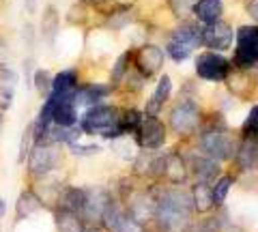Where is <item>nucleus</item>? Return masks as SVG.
I'll return each mask as SVG.
<instances>
[{
  "label": "nucleus",
  "mask_w": 258,
  "mask_h": 232,
  "mask_svg": "<svg viewBox=\"0 0 258 232\" xmlns=\"http://www.w3.org/2000/svg\"><path fill=\"white\" fill-rule=\"evenodd\" d=\"M237 164L241 170H256L258 168V138L245 135V140L237 148Z\"/></svg>",
  "instance_id": "2eb2a0df"
},
{
  "label": "nucleus",
  "mask_w": 258,
  "mask_h": 232,
  "mask_svg": "<svg viewBox=\"0 0 258 232\" xmlns=\"http://www.w3.org/2000/svg\"><path fill=\"white\" fill-rule=\"evenodd\" d=\"M230 185H232V179L230 177H222L220 181L215 183V185L211 187V198H213V206L215 204H222L226 196H228V191H230Z\"/></svg>",
  "instance_id": "393cba45"
},
{
  "label": "nucleus",
  "mask_w": 258,
  "mask_h": 232,
  "mask_svg": "<svg viewBox=\"0 0 258 232\" xmlns=\"http://www.w3.org/2000/svg\"><path fill=\"white\" fill-rule=\"evenodd\" d=\"M32 144H35V135H32V125H30L28 129H24L22 142H20V153H18V162H20V164L26 162V157H28V153H30Z\"/></svg>",
  "instance_id": "bb28decb"
},
{
  "label": "nucleus",
  "mask_w": 258,
  "mask_h": 232,
  "mask_svg": "<svg viewBox=\"0 0 258 232\" xmlns=\"http://www.w3.org/2000/svg\"><path fill=\"white\" fill-rule=\"evenodd\" d=\"M82 3H86V5H101L103 0H82Z\"/></svg>",
  "instance_id": "c9c22d12"
},
{
  "label": "nucleus",
  "mask_w": 258,
  "mask_h": 232,
  "mask_svg": "<svg viewBox=\"0 0 258 232\" xmlns=\"http://www.w3.org/2000/svg\"><path fill=\"white\" fill-rule=\"evenodd\" d=\"M69 144L76 155H97L101 150V146H97V144H76V142H69Z\"/></svg>",
  "instance_id": "7c9ffc66"
},
{
  "label": "nucleus",
  "mask_w": 258,
  "mask_h": 232,
  "mask_svg": "<svg viewBox=\"0 0 258 232\" xmlns=\"http://www.w3.org/2000/svg\"><path fill=\"white\" fill-rule=\"evenodd\" d=\"M170 93H172V82H170V78H168V75H164V78L159 80L155 93L151 95V99H149V103H147V114L155 116L157 112H159V108L166 103V99L170 97Z\"/></svg>",
  "instance_id": "aec40b11"
},
{
  "label": "nucleus",
  "mask_w": 258,
  "mask_h": 232,
  "mask_svg": "<svg viewBox=\"0 0 258 232\" xmlns=\"http://www.w3.org/2000/svg\"><path fill=\"white\" fill-rule=\"evenodd\" d=\"M84 133L103 135V138H120L123 129V114L118 108L112 106H93L86 110V114L80 121Z\"/></svg>",
  "instance_id": "f03ea898"
},
{
  "label": "nucleus",
  "mask_w": 258,
  "mask_h": 232,
  "mask_svg": "<svg viewBox=\"0 0 258 232\" xmlns=\"http://www.w3.org/2000/svg\"><path fill=\"white\" fill-rule=\"evenodd\" d=\"M170 3H172L174 9L179 11V15H183L185 11H187V5L191 3V0H170Z\"/></svg>",
  "instance_id": "473e14b6"
},
{
  "label": "nucleus",
  "mask_w": 258,
  "mask_h": 232,
  "mask_svg": "<svg viewBox=\"0 0 258 232\" xmlns=\"http://www.w3.org/2000/svg\"><path fill=\"white\" fill-rule=\"evenodd\" d=\"M136 138H138V142L144 148L157 150L159 146H164V142H166V129L155 116L142 114V121L138 125V129H136Z\"/></svg>",
  "instance_id": "6e6552de"
},
{
  "label": "nucleus",
  "mask_w": 258,
  "mask_h": 232,
  "mask_svg": "<svg viewBox=\"0 0 258 232\" xmlns=\"http://www.w3.org/2000/svg\"><path fill=\"white\" fill-rule=\"evenodd\" d=\"M84 202H86V189H82V187H69V189L62 194L60 206H64V209L76 211V213L82 215Z\"/></svg>",
  "instance_id": "4be33fe9"
},
{
  "label": "nucleus",
  "mask_w": 258,
  "mask_h": 232,
  "mask_svg": "<svg viewBox=\"0 0 258 232\" xmlns=\"http://www.w3.org/2000/svg\"><path fill=\"white\" fill-rule=\"evenodd\" d=\"M76 89H78V73L74 69H64L52 78V89L47 95H58V97H62V95H74Z\"/></svg>",
  "instance_id": "6ab92c4d"
},
{
  "label": "nucleus",
  "mask_w": 258,
  "mask_h": 232,
  "mask_svg": "<svg viewBox=\"0 0 258 232\" xmlns=\"http://www.w3.org/2000/svg\"><path fill=\"white\" fill-rule=\"evenodd\" d=\"M28 174L35 179H43L50 174L60 162V155L56 150V144H32L28 153Z\"/></svg>",
  "instance_id": "20e7f679"
},
{
  "label": "nucleus",
  "mask_w": 258,
  "mask_h": 232,
  "mask_svg": "<svg viewBox=\"0 0 258 232\" xmlns=\"http://www.w3.org/2000/svg\"><path fill=\"white\" fill-rule=\"evenodd\" d=\"M84 232H99V230H84Z\"/></svg>",
  "instance_id": "4c0bfd02"
},
{
  "label": "nucleus",
  "mask_w": 258,
  "mask_h": 232,
  "mask_svg": "<svg viewBox=\"0 0 258 232\" xmlns=\"http://www.w3.org/2000/svg\"><path fill=\"white\" fill-rule=\"evenodd\" d=\"M41 206H43V202H41V198H39L35 191H30V189L22 191L20 198H18V202H15V219H18V221L28 219L30 215H35L39 209H41Z\"/></svg>",
  "instance_id": "f3484780"
},
{
  "label": "nucleus",
  "mask_w": 258,
  "mask_h": 232,
  "mask_svg": "<svg viewBox=\"0 0 258 232\" xmlns=\"http://www.w3.org/2000/svg\"><path fill=\"white\" fill-rule=\"evenodd\" d=\"M112 91V86H103V84H88V86H78L76 89V106H86V108H93V106H99V101L103 97H108Z\"/></svg>",
  "instance_id": "4468645a"
},
{
  "label": "nucleus",
  "mask_w": 258,
  "mask_h": 232,
  "mask_svg": "<svg viewBox=\"0 0 258 232\" xmlns=\"http://www.w3.org/2000/svg\"><path fill=\"white\" fill-rule=\"evenodd\" d=\"M161 65H164V52H161L159 47L144 45L136 52V67L140 69L142 75L149 78L153 73H157V71L161 69Z\"/></svg>",
  "instance_id": "f8f14e48"
},
{
  "label": "nucleus",
  "mask_w": 258,
  "mask_h": 232,
  "mask_svg": "<svg viewBox=\"0 0 258 232\" xmlns=\"http://www.w3.org/2000/svg\"><path fill=\"white\" fill-rule=\"evenodd\" d=\"M200 43H203V28H198L196 24H183V26H179L172 33L166 50L176 62H181L187 58L194 47Z\"/></svg>",
  "instance_id": "7ed1b4c3"
},
{
  "label": "nucleus",
  "mask_w": 258,
  "mask_h": 232,
  "mask_svg": "<svg viewBox=\"0 0 258 232\" xmlns=\"http://www.w3.org/2000/svg\"><path fill=\"white\" fill-rule=\"evenodd\" d=\"M58 26H60V15L58 11H56V7H47V9L43 11V18H41V35L43 39H47V41H54L56 39V33H58Z\"/></svg>",
  "instance_id": "412c9836"
},
{
  "label": "nucleus",
  "mask_w": 258,
  "mask_h": 232,
  "mask_svg": "<svg viewBox=\"0 0 258 232\" xmlns=\"http://www.w3.org/2000/svg\"><path fill=\"white\" fill-rule=\"evenodd\" d=\"M191 166H194V172H196V177L200 179V181H205V183H209L211 181L215 174H217V166H215V162L211 157H194L191 159Z\"/></svg>",
  "instance_id": "5701e85b"
},
{
  "label": "nucleus",
  "mask_w": 258,
  "mask_h": 232,
  "mask_svg": "<svg viewBox=\"0 0 258 232\" xmlns=\"http://www.w3.org/2000/svg\"><path fill=\"white\" fill-rule=\"evenodd\" d=\"M5 211H7V204H5V200L0 198V219L5 217Z\"/></svg>",
  "instance_id": "f704fd0d"
},
{
  "label": "nucleus",
  "mask_w": 258,
  "mask_h": 232,
  "mask_svg": "<svg viewBox=\"0 0 258 232\" xmlns=\"http://www.w3.org/2000/svg\"><path fill=\"white\" fill-rule=\"evenodd\" d=\"M185 232H217V219L215 217L200 219L198 223H191V226Z\"/></svg>",
  "instance_id": "c756f323"
},
{
  "label": "nucleus",
  "mask_w": 258,
  "mask_h": 232,
  "mask_svg": "<svg viewBox=\"0 0 258 232\" xmlns=\"http://www.w3.org/2000/svg\"><path fill=\"white\" fill-rule=\"evenodd\" d=\"M194 206H196L198 211H209L213 206V198H211V187H209V183L200 181L196 183V187H194Z\"/></svg>",
  "instance_id": "b1692460"
},
{
  "label": "nucleus",
  "mask_w": 258,
  "mask_h": 232,
  "mask_svg": "<svg viewBox=\"0 0 258 232\" xmlns=\"http://www.w3.org/2000/svg\"><path fill=\"white\" fill-rule=\"evenodd\" d=\"M247 13L252 15V18L258 22V0H249V5H247Z\"/></svg>",
  "instance_id": "72a5a7b5"
},
{
  "label": "nucleus",
  "mask_w": 258,
  "mask_h": 232,
  "mask_svg": "<svg viewBox=\"0 0 258 232\" xmlns=\"http://www.w3.org/2000/svg\"><path fill=\"white\" fill-rule=\"evenodd\" d=\"M39 3H41V0H24V11L28 15H35L39 9Z\"/></svg>",
  "instance_id": "2f4dec72"
},
{
  "label": "nucleus",
  "mask_w": 258,
  "mask_h": 232,
  "mask_svg": "<svg viewBox=\"0 0 258 232\" xmlns=\"http://www.w3.org/2000/svg\"><path fill=\"white\" fill-rule=\"evenodd\" d=\"M200 144H203V150L211 157V159H228L235 150V140L232 135L224 129V127H211L203 133L200 138Z\"/></svg>",
  "instance_id": "423d86ee"
},
{
  "label": "nucleus",
  "mask_w": 258,
  "mask_h": 232,
  "mask_svg": "<svg viewBox=\"0 0 258 232\" xmlns=\"http://www.w3.org/2000/svg\"><path fill=\"white\" fill-rule=\"evenodd\" d=\"M32 84H35V89L39 91V93H45V97H47V93H50V89H52V75L47 73L45 69H39V71H35V75H32Z\"/></svg>",
  "instance_id": "a878e982"
},
{
  "label": "nucleus",
  "mask_w": 258,
  "mask_h": 232,
  "mask_svg": "<svg viewBox=\"0 0 258 232\" xmlns=\"http://www.w3.org/2000/svg\"><path fill=\"white\" fill-rule=\"evenodd\" d=\"M196 73L209 82H222L230 73V62L215 52H205L196 58Z\"/></svg>",
  "instance_id": "0eeeda50"
},
{
  "label": "nucleus",
  "mask_w": 258,
  "mask_h": 232,
  "mask_svg": "<svg viewBox=\"0 0 258 232\" xmlns=\"http://www.w3.org/2000/svg\"><path fill=\"white\" fill-rule=\"evenodd\" d=\"M200 110L194 101H181L172 112H170V125L176 133H189L194 127L198 125Z\"/></svg>",
  "instance_id": "1a4fd4ad"
},
{
  "label": "nucleus",
  "mask_w": 258,
  "mask_h": 232,
  "mask_svg": "<svg viewBox=\"0 0 258 232\" xmlns=\"http://www.w3.org/2000/svg\"><path fill=\"white\" fill-rule=\"evenodd\" d=\"M0 125H3V110H0Z\"/></svg>",
  "instance_id": "e433bc0d"
},
{
  "label": "nucleus",
  "mask_w": 258,
  "mask_h": 232,
  "mask_svg": "<svg viewBox=\"0 0 258 232\" xmlns=\"http://www.w3.org/2000/svg\"><path fill=\"white\" fill-rule=\"evenodd\" d=\"M54 223L58 232H84V219L76 211H69L60 206L54 211Z\"/></svg>",
  "instance_id": "dca6fc26"
},
{
  "label": "nucleus",
  "mask_w": 258,
  "mask_h": 232,
  "mask_svg": "<svg viewBox=\"0 0 258 232\" xmlns=\"http://www.w3.org/2000/svg\"><path fill=\"white\" fill-rule=\"evenodd\" d=\"M203 43L211 50H228L232 45V28L224 22L209 24L203 28Z\"/></svg>",
  "instance_id": "9b49d317"
},
{
  "label": "nucleus",
  "mask_w": 258,
  "mask_h": 232,
  "mask_svg": "<svg viewBox=\"0 0 258 232\" xmlns=\"http://www.w3.org/2000/svg\"><path fill=\"white\" fill-rule=\"evenodd\" d=\"M258 62V26H241L237 30L235 65L241 69L254 67Z\"/></svg>",
  "instance_id": "39448f33"
},
{
  "label": "nucleus",
  "mask_w": 258,
  "mask_h": 232,
  "mask_svg": "<svg viewBox=\"0 0 258 232\" xmlns=\"http://www.w3.org/2000/svg\"><path fill=\"white\" fill-rule=\"evenodd\" d=\"M129 58H132V56H129V54H123V56H118V60L114 62V69H112V84H118V82H120V78L125 75Z\"/></svg>",
  "instance_id": "c85d7f7f"
},
{
  "label": "nucleus",
  "mask_w": 258,
  "mask_h": 232,
  "mask_svg": "<svg viewBox=\"0 0 258 232\" xmlns=\"http://www.w3.org/2000/svg\"><path fill=\"white\" fill-rule=\"evenodd\" d=\"M110 196L106 189L95 187V189H86V202L82 209V219L86 221H101L103 213H106L108 204H110Z\"/></svg>",
  "instance_id": "9d476101"
},
{
  "label": "nucleus",
  "mask_w": 258,
  "mask_h": 232,
  "mask_svg": "<svg viewBox=\"0 0 258 232\" xmlns=\"http://www.w3.org/2000/svg\"><path fill=\"white\" fill-rule=\"evenodd\" d=\"M243 131L245 135H252V138H258V106H254L249 110V114L243 123Z\"/></svg>",
  "instance_id": "cd10ccee"
},
{
  "label": "nucleus",
  "mask_w": 258,
  "mask_h": 232,
  "mask_svg": "<svg viewBox=\"0 0 258 232\" xmlns=\"http://www.w3.org/2000/svg\"><path fill=\"white\" fill-rule=\"evenodd\" d=\"M155 209H157V200H153L147 194H136L127 204L129 217L136 219L138 223H144L155 217Z\"/></svg>",
  "instance_id": "ddd939ff"
},
{
  "label": "nucleus",
  "mask_w": 258,
  "mask_h": 232,
  "mask_svg": "<svg viewBox=\"0 0 258 232\" xmlns=\"http://www.w3.org/2000/svg\"><path fill=\"white\" fill-rule=\"evenodd\" d=\"M194 200L181 189H168L157 200L155 219L159 221L161 232H185L189 226Z\"/></svg>",
  "instance_id": "f257e3e1"
},
{
  "label": "nucleus",
  "mask_w": 258,
  "mask_h": 232,
  "mask_svg": "<svg viewBox=\"0 0 258 232\" xmlns=\"http://www.w3.org/2000/svg\"><path fill=\"white\" fill-rule=\"evenodd\" d=\"M222 11H224L222 0H196V5H194V13H196V18L203 24H207V26L209 24L220 22Z\"/></svg>",
  "instance_id": "a211bd4d"
}]
</instances>
